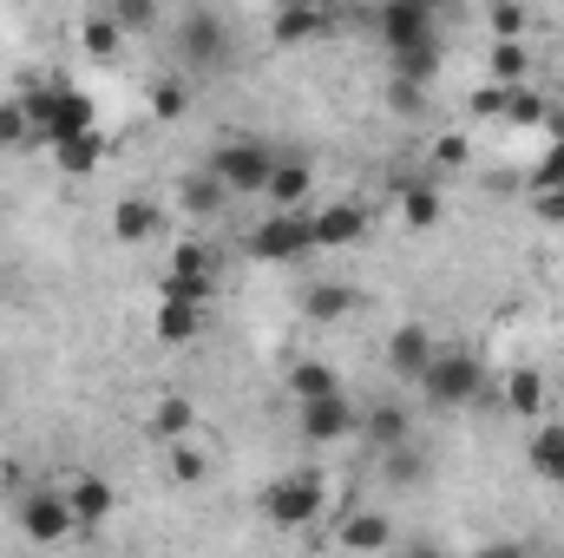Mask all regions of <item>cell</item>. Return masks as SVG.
Wrapping results in <instances>:
<instances>
[{"mask_svg":"<svg viewBox=\"0 0 564 558\" xmlns=\"http://www.w3.org/2000/svg\"><path fill=\"white\" fill-rule=\"evenodd\" d=\"M545 112H552V106H545L539 93H525V86H512V93H506V119H512V126L539 132V126H545Z\"/></svg>","mask_w":564,"mask_h":558,"instance_id":"cell-31","label":"cell"},{"mask_svg":"<svg viewBox=\"0 0 564 558\" xmlns=\"http://www.w3.org/2000/svg\"><path fill=\"white\" fill-rule=\"evenodd\" d=\"M308 191H315V164L302 151H276V171H270V191H263L270 211H302Z\"/></svg>","mask_w":564,"mask_h":558,"instance_id":"cell-12","label":"cell"},{"mask_svg":"<svg viewBox=\"0 0 564 558\" xmlns=\"http://www.w3.org/2000/svg\"><path fill=\"white\" fill-rule=\"evenodd\" d=\"M401 558H446V552H440L433 539H421V546H408V552H401Z\"/></svg>","mask_w":564,"mask_h":558,"instance_id":"cell-42","label":"cell"},{"mask_svg":"<svg viewBox=\"0 0 564 558\" xmlns=\"http://www.w3.org/2000/svg\"><path fill=\"white\" fill-rule=\"evenodd\" d=\"M473 558H532V552H525L519 539H492V546H479Z\"/></svg>","mask_w":564,"mask_h":558,"instance_id":"cell-40","label":"cell"},{"mask_svg":"<svg viewBox=\"0 0 564 558\" xmlns=\"http://www.w3.org/2000/svg\"><path fill=\"white\" fill-rule=\"evenodd\" d=\"M112 237L119 244H151L158 237V204L151 197H119L112 204Z\"/></svg>","mask_w":564,"mask_h":558,"instance_id":"cell-23","label":"cell"},{"mask_svg":"<svg viewBox=\"0 0 564 558\" xmlns=\"http://www.w3.org/2000/svg\"><path fill=\"white\" fill-rule=\"evenodd\" d=\"M289 395H295V408L302 401H328V395H341V375L322 355H302V362H289Z\"/></svg>","mask_w":564,"mask_h":558,"instance_id":"cell-21","label":"cell"},{"mask_svg":"<svg viewBox=\"0 0 564 558\" xmlns=\"http://www.w3.org/2000/svg\"><path fill=\"white\" fill-rule=\"evenodd\" d=\"M79 40H86V53H119V46H126V33H119V26H112L106 13H86Z\"/></svg>","mask_w":564,"mask_h":558,"instance_id":"cell-34","label":"cell"},{"mask_svg":"<svg viewBox=\"0 0 564 558\" xmlns=\"http://www.w3.org/2000/svg\"><path fill=\"white\" fill-rule=\"evenodd\" d=\"M59 158V171H73V178H86V171H99L106 164V132H86V139H66V144H53Z\"/></svg>","mask_w":564,"mask_h":558,"instance_id":"cell-26","label":"cell"},{"mask_svg":"<svg viewBox=\"0 0 564 558\" xmlns=\"http://www.w3.org/2000/svg\"><path fill=\"white\" fill-rule=\"evenodd\" d=\"M308 230H315V250H348V244L368 237V211H361L355 197H341V204L308 211Z\"/></svg>","mask_w":564,"mask_h":558,"instance_id":"cell-11","label":"cell"},{"mask_svg":"<svg viewBox=\"0 0 564 558\" xmlns=\"http://www.w3.org/2000/svg\"><path fill=\"white\" fill-rule=\"evenodd\" d=\"M40 132H33V119H26V106L20 99H0V144L13 151V144H33Z\"/></svg>","mask_w":564,"mask_h":558,"instance_id":"cell-33","label":"cell"},{"mask_svg":"<svg viewBox=\"0 0 564 558\" xmlns=\"http://www.w3.org/2000/svg\"><path fill=\"white\" fill-rule=\"evenodd\" d=\"M230 20L224 13H210V7H184L177 13V60L184 66H197V73H217V66H230Z\"/></svg>","mask_w":564,"mask_h":558,"instance_id":"cell-6","label":"cell"},{"mask_svg":"<svg viewBox=\"0 0 564 558\" xmlns=\"http://www.w3.org/2000/svg\"><path fill=\"white\" fill-rule=\"evenodd\" d=\"M525 460H532V473H539V480L564 486V420H539V427H532Z\"/></svg>","mask_w":564,"mask_h":558,"instance_id":"cell-19","label":"cell"},{"mask_svg":"<svg viewBox=\"0 0 564 558\" xmlns=\"http://www.w3.org/2000/svg\"><path fill=\"white\" fill-rule=\"evenodd\" d=\"M191 427H197V408H191L184 395H164V401L151 408V433H158V440H171V447H177Z\"/></svg>","mask_w":564,"mask_h":558,"instance_id":"cell-27","label":"cell"},{"mask_svg":"<svg viewBox=\"0 0 564 558\" xmlns=\"http://www.w3.org/2000/svg\"><path fill=\"white\" fill-rule=\"evenodd\" d=\"M20 106H26L33 132L53 139V144L99 132V106H93V93H79V86H33V93H20Z\"/></svg>","mask_w":564,"mask_h":558,"instance_id":"cell-1","label":"cell"},{"mask_svg":"<svg viewBox=\"0 0 564 558\" xmlns=\"http://www.w3.org/2000/svg\"><path fill=\"white\" fill-rule=\"evenodd\" d=\"M426 158H433V171H459V164L473 158V139H466V132H440Z\"/></svg>","mask_w":564,"mask_h":558,"instance_id":"cell-36","label":"cell"},{"mask_svg":"<svg viewBox=\"0 0 564 558\" xmlns=\"http://www.w3.org/2000/svg\"><path fill=\"white\" fill-rule=\"evenodd\" d=\"M164 473H171L177 486H204V473H210V460H204V453H197L191 440H177V447H171V460H164Z\"/></svg>","mask_w":564,"mask_h":558,"instance_id":"cell-30","label":"cell"},{"mask_svg":"<svg viewBox=\"0 0 564 558\" xmlns=\"http://www.w3.org/2000/svg\"><path fill=\"white\" fill-rule=\"evenodd\" d=\"M368 26L381 33L388 53H408V46H433V40H440V13L421 7V0H388V7L368 13Z\"/></svg>","mask_w":564,"mask_h":558,"instance_id":"cell-7","label":"cell"},{"mask_svg":"<svg viewBox=\"0 0 564 558\" xmlns=\"http://www.w3.org/2000/svg\"><path fill=\"white\" fill-rule=\"evenodd\" d=\"M184 106H191L184 79H158L151 86V119H184Z\"/></svg>","mask_w":564,"mask_h":558,"instance_id":"cell-35","label":"cell"},{"mask_svg":"<svg viewBox=\"0 0 564 558\" xmlns=\"http://www.w3.org/2000/svg\"><path fill=\"white\" fill-rule=\"evenodd\" d=\"M106 20H112L119 33H144V26H158V7H151V0H112Z\"/></svg>","mask_w":564,"mask_h":558,"instance_id":"cell-32","label":"cell"},{"mask_svg":"<svg viewBox=\"0 0 564 558\" xmlns=\"http://www.w3.org/2000/svg\"><path fill=\"white\" fill-rule=\"evenodd\" d=\"M79 533V519H73V506H66V493H26L20 500V539L26 546H59V539H73Z\"/></svg>","mask_w":564,"mask_h":558,"instance_id":"cell-9","label":"cell"},{"mask_svg":"<svg viewBox=\"0 0 564 558\" xmlns=\"http://www.w3.org/2000/svg\"><path fill=\"white\" fill-rule=\"evenodd\" d=\"M473 112L479 119H506V86H479L473 93Z\"/></svg>","mask_w":564,"mask_h":558,"instance_id":"cell-39","label":"cell"},{"mask_svg":"<svg viewBox=\"0 0 564 558\" xmlns=\"http://www.w3.org/2000/svg\"><path fill=\"white\" fill-rule=\"evenodd\" d=\"M177 211H184V217H224V211H230V191L197 164V171L177 184Z\"/></svg>","mask_w":564,"mask_h":558,"instance_id":"cell-20","label":"cell"},{"mask_svg":"<svg viewBox=\"0 0 564 558\" xmlns=\"http://www.w3.org/2000/svg\"><path fill=\"white\" fill-rule=\"evenodd\" d=\"M525 20H532V13H525V7H512V0H499V7L486 13V26H492V40H519V33H525Z\"/></svg>","mask_w":564,"mask_h":558,"instance_id":"cell-37","label":"cell"},{"mask_svg":"<svg viewBox=\"0 0 564 558\" xmlns=\"http://www.w3.org/2000/svg\"><path fill=\"white\" fill-rule=\"evenodd\" d=\"M361 440H368L375 453L414 447V415H408V408H368V415H361Z\"/></svg>","mask_w":564,"mask_h":558,"instance_id":"cell-18","label":"cell"},{"mask_svg":"<svg viewBox=\"0 0 564 558\" xmlns=\"http://www.w3.org/2000/svg\"><path fill=\"white\" fill-rule=\"evenodd\" d=\"M250 264H302L315 257V230H308V211H263V224L243 237Z\"/></svg>","mask_w":564,"mask_h":558,"instance_id":"cell-5","label":"cell"},{"mask_svg":"<svg viewBox=\"0 0 564 558\" xmlns=\"http://www.w3.org/2000/svg\"><path fill=\"white\" fill-rule=\"evenodd\" d=\"M433 355H440V342H433L426 322H401V329L388 335V348H381L388 375H394V382H414V388H421V375L433 368Z\"/></svg>","mask_w":564,"mask_h":558,"instance_id":"cell-10","label":"cell"},{"mask_svg":"<svg viewBox=\"0 0 564 558\" xmlns=\"http://www.w3.org/2000/svg\"><path fill=\"white\" fill-rule=\"evenodd\" d=\"M302 315H308L315 329H335V322H348V315H355V289H348V282H335V277L308 282V289H302Z\"/></svg>","mask_w":564,"mask_h":558,"instance_id":"cell-16","label":"cell"},{"mask_svg":"<svg viewBox=\"0 0 564 558\" xmlns=\"http://www.w3.org/2000/svg\"><path fill=\"white\" fill-rule=\"evenodd\" d=\"M440 211H446V197H440V184H433V178H414V184L401 191V217H408L414 230H433V224H440Z\"/></svg>","mask_w":564,"mask_h":558,"instance_id":"cell-25","label":"cell"},{"mask_svg":"<svg viewBox=\"0 0 564 558\" xmlns=\"http://www.w3.org/2000/svg\"><path fill=\"white\" fill-rule=\"evenodd\" d=\"M204 171L230 191V204H237V197H263V191H270V171H276V151L257 144V139H224L204 158Z\"/></svg>","mask_w":564,"mask_h":558,"instance_id":"cell-3","label":"cell"},{"mask_svg":"<svg viewBox=\"0 0 564 558\" xmlns=\"http://www.w3.org/2000/svg\"><path fill=\"white\" fill-rule=\"evenodd\" d=\"M295 427H302L308 447H335V440H355V433H361V408H355L348 388H341V395H328V401H302V408H295Z\"/></svg>","mask_w":564,"mask_h":558,"instance_id":"cell-8","label":"cell"},{"mask_svg":"<svg viewBox=\"0 0 564 558\" xmlns=\"http://www.w3.org/2000/svg\"><path fill=\"white\" fill-rule=\"evenodd\" d=\"M335 539H341V552H355V558H388L394 552V519L388 513H348L335 526Z\"/></svg>","mask_w":564,"mask_h":558,"instance_id":"cell-13","label":"cell"},{"mask_svg":"<svg viewBox=\"0 0 564 558\" xmlns=\"http://www.w3.org/2000/svg\"><path fill=\"white\" fill-rule=\"evenodd\" d=\"M328 26H335V13H322V7H282L276 20H270V33H276L282 46H302V40H315Z\"/></svg>","mask_w":564,"mask_h":558,"instance_id":"cell-24","label":"cell"},{"mask_svg":"<svg viewBox=\"0 0 564 558\" xmlns=\"http://www.w3.org/2000/svg\"><path fill=\"white\" fill-rule=\"evenodd\" d=\"M381 480H388V486H421L426 480V453L421 447H394V453H381Z\"/></svg>","mask_w":564,"mask_h":558,"instance_id":"cell-29","label":"cell"},{"mask_svg":"<svg viewBox=\"0 0 564 558\" xmlns=\"http://www.w3.org/2000/svg\"><path fill=\"white\" fill-rule=\"evenodd\" d=\"M388 106H394L401 119H421V112H426V93H421V86H401V79H388Z\"/></svg>","mask_w":564,"mask_h":558,"instance_id":"cell-38","label":"cell"},{"mask_svg":"<svg viewBox=\"0 0 564 558\" xmlns=\"http://www.w3.org/2000/svg\"><path fill=\"white\" fill-rule=\"evenodd\" d=\"M204 322H210V309L164 296V302H158V315H151V335H158L164 348H184V342H197V335H204Z\"/></svg>","mask_w":564,"mask_h":558,"instance_id":"cell-15","label":"cell"},{"mask_svg":"<svg viewBox=\"0 0 564 558\" xmlns=\"http://www.w3.org/2000/svg\"><path fill=\"white\" fill-rule=\"evenodd\" d=\"M486 73H492L486 86H506V93H512V86H525V73H532V46H525V40H492Z\"/></svg>","mask_w":564,"mask_h":558,"instance_id":"cell-22","label":"cell"},{"mask_svg":"<svg viewBox=\"0 0 564 558\" xmlns=\"http://www.w3.org/2000/svg\"><path fill=\"white\" fill-rule=\"evenodd\" d=\"M499 401H506V415L519 420H545V368H512L506 375V388H499Z\"/></svg>","mask_w":564,"mask_h":558,"instance_id":"cell-17","label":"cell"},{"mask_svg":"<svg viewBox=\"0 0 564 558\" xmlns=\"http://www.w3.org/2000/svg\"><path fill=\"white\" fill-rule=\"evenodd\" d=\"M539 217H545V224H564V191H545V197H539Z\"/></svg>","mask_w":564,"mask_h":558,"instance_id":"cell-41","label":"cell"},{"mask_svg":"<svg viewBox=\"0 0 564 558\" xmlns=\"http://www.w3.org/2000/svg\"><path fill=\"white\" fill-rule=\"evenodd\" d=\"M210 270H217V264H210V250H204V244H177V250H171V270H164V282H217Z\"/></svg>","mask_w":564,"mask_h":558,"instance_id":"cell-28","label":"cell"},{"mask_svg":"<svg viewBox=\"0 0 564 558\" xmlns=\"http://www.w3.org/2000/svg\"><path fill=\"white\" fill-rule=\"evenodd\" d=\"M322 506H328V493H322V480H315V466H295V473H282L263 486V519L282 526V533H302V526H315L322 519Z\"/></svg>","mask_w":564,"mask_h":558,"instance_id":"cell-4","label":"cell"},{"mask_svg":"<svg viewBox=\"0 0 564 558\" xmlns=\"http://www.w3.org/2000/svg\"><path fill=\"white\" fill-rule=\"evenodd\" d=\"M66 506H73L79 533H93V526H106V519L119 513V493H112L99 473H73V486H66Z\"/></svg>","mask_w":564,"mask_h":558,"instance_id":"cell-14","label":"cell"},{"mask_svg":"<svg viewBox=\"0 0 564 558\" xmlns=\"http://www.w3.org/2000/svg\"><path fill=\"white\" fill-rule=\"evenodd\" d=\"M421 395L440 408V415H459L473 401H486V362L473 348H440L433 368L421 375Z\"/></svg>","mask_w":564,"mask_h":558,"instance_id":"cell-2","label":"cell"}]
</instances>
